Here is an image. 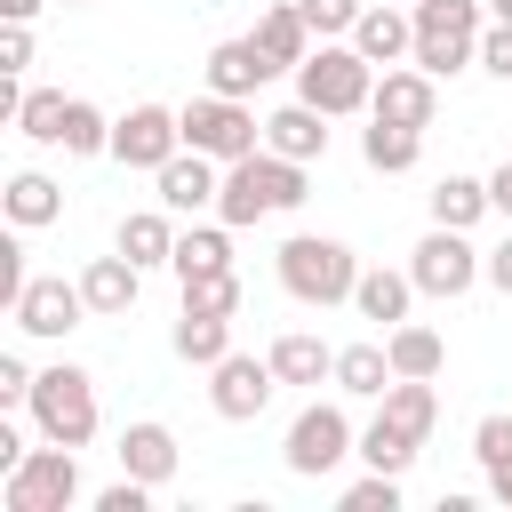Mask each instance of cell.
Listing matches in <instances>:
<instances>
[{
	"label": "cell",
	"instance_id": "cell-26",
	"mask_svg": "<svg viewBox=\"0 0 512 512\" xmlns=\"http://www.w3.org/2000/svg\"><path fill=\"white\" fill-rule=\"evenodd\" d=\"M336 392H344V400H384V392H392V352H384V336H376V344H336Z\"/></svg>",
	"mask_w": 512,
	"mask_h": 512
},
{
	"label": "cell",
	"instance_id": "cell-27",
	"mask_svg": "<svg viewBox=\"0 0 512 512\" xmlns=\"http://www.w3.org/2000/svg\"><path fill=\"white\" fill-rule=\"evenodd\" d=\"M376 416L400 424L408 440H432V424H440V392H432V376H392V392H384Z\"/></svg>",
	"mask_w": 512,
	"mask_h": 512
},
{
	"label": "cell",
	"instance_id": "cell-34",
	"mask_svg": "<svg viewBox=\"0 0 512 512\" xmlns=\"http://www.w3.org/2000/svg\"><path fill=\"white\" fill-rule=\"evenodd\" d=\"M64 152H72V160H96V152H112V120H104L88 96H72V112H64Z\"/></svg>",
	"mask_w": 512,
	"mask_h": 512
},
{
	"label": "cell",
	"instance_id": "cell-11",
	"mask_svg": "<svg viewBox=\"0 0 512 512\" xmlns=\"http://www.w3.org/2000/svg\"><path fill=\"white\" fill-rule=\"evenodd\" d=\"M272 392H280V368L256 360V352H224V360L208 368V408H216L224 424H256V416L272 408Z\"/></svg>",
	"mask_w": 512,
	"mask_h": 512
},
{
	"label": "cell",
	"instance_id": "cell-21",
	"mask_svg": "<svg viewBox=\"0 0 512 512\" xmlns=\"http://www.w3.org/2000/svg\"><path fill=\"white\" fill-rule=\"evenodd\" d=\"M0 208H8V224H16V232H40V224H56V216H64V184H56V176H40V168H16V176H8V192H0Z\"/></svg>",
	"mask_w": 512,
	"mask_h": 512
},
{
	"label": "cell",
	"instance_id": "cell-5",
	"mask_svg": "<svg viewBox=\"0 0 512 512\" xmlns=\"http://www.w3.org/2000/svg\"><path fill=\"white\" fill-rule=\"evenodd\" d=\"M296 96H304V104H320L328 120L368 112V96H376V64H368L352 40H320V48L296 64Z\"/></svg>",
	"mask_w": 512,
	"mask_h": 512
},
{
	"label": "cell",
	"instance_id": "cell-29",
	"mask_svg": "<svg viewBox=\"0 0 512 512\" xmlns=\"http://www.w3.org/2000/svg\"><path fill=\"white\" fill-rule=\"evenodd\" d=\"M168 344H176V360H184V368H216V360L232 352V320H216V312H176Z\"/></svg>",
	"mask_w": 512,
	"mask_h": 512
},
{
	"label": "cell",
	"instance_id": "cell-41",
	"mask_svg": "<svg viewBox=\"0 0 512 512\" xmlns=\"http://www.w3.org/2000/svg\"><path fill=\"white\" fill-rule=\"evenodd\" d=\"M32 400V368H24V352H0V408H24Z\"/></svg>",
	"mask_w": 512,
	"mask_h": 512
},
{
	"label": "cell",
	"instance_id": "cell-39",
	"mask_svg": "<svg viewBox=\"0 0 512 512\" xmlns=\"http://www.w3.org/2000/svg\"><path fill=\"white\" fill-rule=\"evenodd\" d=\"M96 512H152V480H136V472H120L104 496H96Z\"/></svg>",
	"mask_w": 512,
	"mask_h": 512
},
{
	"label": "cell",
	"instance_id": "cell-7",
	"mask_svg": "<svg viewBox=\"0 0 512 512\" xmlns=\"http://www.w3.org/2000/svg\"><path fill=\"white\" fill-rule=\"evenodd\" d=\"M344 456H360V432H352V416H344L336 400H312V408L288 424V440H280V464H288L296 480H328Z\"/></svg>",
	"mask_w": 512,
	"mask_h": 512
},
{
	"label": "cell",
	"instance_id": "cell-31",
	"mask_svg": "<svg viewBox=\"0 0 512 512\" xmlns=\"http://www.w3.org/2000/svg\"><path fill=\"white\" fill-rule=\"evenodd\" d=\"M424 200H432V224H456V232H472V224L496 208V200H488V176H440Z\"/></svg>",
	"mask_w": 512,
	"mask_h": 512
},
{
	"label": "cell",
	"instance_id": "cell-2",
	"mask_svg": "<svg viewBox=\"0 0 512 512\" xmlns=\"http://www.w3.org/2000/svg\"><path fill=\"white\" fill-rule=\"evenodd\" d=\"M280 288L296 296V304H312V312H328V304H352V288H360V256L344 248V240H328V232H296V240H280Z\"/></svg>",
	"mask_w": 512,
	"mask_h": 512
},
{
	"label": "cell",
	"instance_id": "cell-8",
	"mask_svg": "<svg viewBox=\"0 0 512 512\" xmlns=\"http://www.w3.org/2000/svg\"><path fill=\"white\" fill-rule=\"evenodd\" d=\"M0 504L8 512H64L80 504V448H32L16 472H0Z\"/></svg>",
	"mask_w": 512,
	"mask_h": 512
},
{
	"label": "cell",
	"instance_id": "cell-13",
	"mask_svg": "<svg viewBox=\"0 0 512 512\" xmlns=\"http://www.w3.org/2000/svg\"><path fill=\"white\" fill-rule=\"evenodd\" d=\"M368 112H376V120H400V128H432V112H440V80H432L424 64H384Z\"/></svg>",
	"mask_w": 512,
	"mask_h": 512
},
{
	"label": "cell",
	"instance_id": "cell-32",
	"mask_svg": "<svg viewBox=\"0 0 512 512\" xmlns=\"http://www.w3.org/2000/svg\"><path fill=\"white\" fill-rule=\"evenodd\" d=\"M64 112H72V96H64V88H24V104H16V128H24L32 144L64 152Z\"/></svg>",
	"mask_w": 512,
	"mask_h": 512
},
{
	"label": "cell",
	"instance_id": "cell-35",
	"mask_svg": "<svg viewBox=\"0 0 512 512\" xmlns=\"http://www.w3.org/2000/svg\"><path fill=\"white\" fill-rule=\"evenodd\" d=\"M184 312H216V320H232V312H240V272L224 264V272L184 280Z\"/></svg>",
	"mask_w": 512,
	"mask_h": 512
},
{
	"label": "cell",
	"instance_id": "cell-18",
	"mask_svg": "<svg viewBox=\"0 0 512 512\" xmlns=\"http://www.w3.org/2000/svg\"><path fill=\"white\" fill-rule=\"evenodd\" d=\"M264 80H280V64L256 48V32H240V40H216V48H208V88H216V96H256Z\"/></svg>",
	"mask_w": 512,
	"mask_h": 512
},
{
	"label": "cell",
	"instance_id": "cell-17",
	"mask_svg": "<svg viewBox=\"0 0 512 512\" xmlns=\"http://www.w3.org/2000/svg\"><path fill=\"white\" fill-rule=\"evenodd\" d=\"M80 296H88V312L96 320H128V304L144 296V264L136 256H88V272H80Z\"/></svg>",
	"mask_w": 512,
	"mask_h": 512
},
{
	"label": "cell",
	"instance_id": "cell-45",
	"mask_svg": "<svg viewBox=\"0 0 512 512\" xmlns=\"http://www.w3.org/2000/svg\"><path fill=\"white\" fill-rule=\"evenodd\" d=\"M40 8H48V0H0V24H32Z\"/></svg>",
	"mask_w": 512,
	"mask_h": 512
},
{
	"label": "cell",
	"instance_id": "cell-38",
	"mask_svg": "<svg viewBox=\"0 0 512 512\" xmlns=\"http://www.w3.org/2000/svg\"><path fill=\"white\" fill-rule=\"evenodd\" d=\"M472 456H480V472L504 464V456H512V416H480V424H472Z\"/></svg>",
	"mask_w": 512,
	"mask_h": 512
},
{
	"label": "cell",
	"instance_id": "cell-15",
	"mask_svg": "<svg viewBox=\"0 0 512 512\" xmlns=\"http://www.w3.org/2000/svg\"><path fill=\"white\" fill-rule=\"evenodd\" d=\"M352 48L384 72V64H408L416 56V16L400 8V0H368L360 8V24H352Z\"/></svg>",
	"mask_w": 512,
	"mask_h": 512
},
{
	"label": "cell",
	"instance_id": "cell-42",
	"mask_svg": "<svg viewBox=\"0 0 512 512\" xmlns=\"http://www.w3.org/2000/svg\"><path fill=\"white\" fill-rule=\"evenodd\" d=\"M0 72H32V24H0Z\"/></svg>",
	"mask_w": 512,
	"mask_h": 512
},
{
	"label": "cell",
	"instance_id": "cell-23",
	"mask_svg": "<svg viewBox=\"0 0 512 512\" xmlns=\"http://www.w3.org/2000/svg\"><path fill=\"white\" fill-rule=\"evenodd\" d=\"M360 160H368L376 176H408V168L424 160V128H400V120H376V112H368V128H360Z\"/></svg>",
	"mask_w": 512,
	"mask_h": 512
},
{
	"label": "cell",
	"instance_id": "cell-37",
	"mask_svg": "<svg viewBox=\"0 0 512 512\" xmlns=\"http://www.w3.org/2000/svg\"><path fill=\"white\" fill-rule=\"evenodd\" d=\"M344 512H400V472H368L344 488Z\"/></svg>",
	"mask_w": 512,
	"mask_h": 512
},
{
	"label": "cell",
	"instance_id": "cell-44",
	"mask_svg": "<svg viewBox=\"0 0 512 512\" xmlns=\"http://www.w3.org/2000/svg\"><path fill=\"white\" fill-rule=\"evenodd\" d=\"M488 200H496V216H512V160L488 176Z\"/></svg>",
	"mask_w": 512,
	"mask_h": 512
},
{
	"label": "cell",
	"instance_id": "cell-30",
	"mask_svg": "<svg viewBox=\"0 0 512 512\" xmlns=\"http://www.w3.org/2000/svg\"><path fill=\"white\" fill-rule=\"evenodd\" d=\"M384 352H392V376H440V368H448V344H440V328H424V320L384 328Z\"/></svg>",
	"mask_w": 512,
	"mask_h": 512
},
{
	"label": "cell",
	"instance_id": "cell-16",
	"mask_svg": "<svg viewBox=\"0 0 512 512\" xmlns=\"http://www.w3.org/2000/svg\"><path fill=\"white\" fill-rule=\"evenodd\" d=\"M152 184H160V208L200 216V208H216V192H224V160H208V152H192V144H184Z\"/></svg>",
	"mask_w": 512,
	"mask_h": 512
},
{
	"label": "cell",
	"instance_id": "cell-24",
	"mask_svg": "<svg viewBox=\"0 0 512 512\" xmlns=\"http://www.w3.org/2000/svg\"><path fill=\"white\" fill-rule=\"evenodd\" d=\"M168 216H176V208H128V216H120V232H112V248H120V256H136L144 272H152V264H168V256H176V224H168Z\"/></svg>",
	"mask_w": 512,
	"mask_h": 512
},
{
	"label": "cell",
	"instance_id": "cell-28",
	"mask_svg": "<svg viewBox=\"0 0 512 512\" xmlns=\"http://www.w3.org/2000/svg\"><path fill=\"white\" fill-rule=\"evenodd\" d=\"M232 264V224L216 216V224H192V232H176V256H168V272L176 280H200V272H224Z\"/></svg>",
	"mask_w": 512,
	"mask_h": 512
},
{
	"label": "cell",
	"instance_id": "cell-47",
	"mask_svg": "<svg viewBox=\"0 0 512 512\" xmlns=\"http://www.w3.org/2000/svg\"><path fill=\"white\" fill-rule=\"evenodd\" d=\"M488 8H496V16H504V24H512V0H488Z\"/></svg>",
	"mask_w": 512,
	"mask_h": 512
},
{
	"label": "cell",
	"instance_id": "cell-48",
	"mask_svg": "<svg viewBox=\"0 0 512 512\" xmlns=\"http://www.w3.org/2000/svg\"><path fill=\"white\" fill-rule=\"evenodd\" d=\"M64 8H88V0H64Z\"/></svg>",
	"mask_w": 512,
	"mask_h": 512
},
{
	"label": "cell",
	"instance_id": "cell-43",
	"mask_svg": "<svg viewBox=\"0 0 512 512\" xmlns=\"http://www.w3.org/2000/svg\"><path fill=\"white\" fill-rule=\"evenodd\" d=\"M480 280H488L496 296H512V232H504V240L488 248V264H480Z\"/></svg>",
	"mask_w": 512,
	"mask_h": 512
},
{
	"label": "cell",
	"instance_id": "cell-19",
	"mask_svg": "<svg viewBox=\"0 0 512 512\" xmlns=\"http://www.w3.org/2000/svg\"><path fill=\"white\" fill-rule=\"evenodd\" d=\"M264 144H272V152H288V160H304V168H312V160H328V112H320V104H304V96H296V104H280V112H272V120H264Z\"/></svg>",
	"mask_w": 512,
	"mask_h": 512
},
{
	"label": "cell",
	"instance_id": "cell-1",
	"mask_svg": "<svg viewBox=\"0 0 512 512\" xmlns=\"http://www.w3.org/2000/svg\"><path fill=\"white\" fill-rule=\"evenodd\" d=\"M312 200V176H304V160H288V152H248V160H232L224 168V192H216V216L240 232V224H264V216H296Z\"/></svg>",
	"mask_w": 512,
	"mask_h": 512
},
{
	"label": "cell",
	"instance_id": "cell-25",
	"mask_svg": "<svg viewBox=\"0 0 512 512\" xmlns=\"http://www.w3.org/2000/svg\"><path fill=\"white\" fill-rule=\"evenodd\" d=\"M264 360L280 368V384H336V344H320V336H304V328L272 336Z\"/></svg>",
	"mask_w": 512,
	"mask_h": 512
},
{
	"label": "cell",
	"instance_id": "cell-4",
	"mask_svg": "<svg viewBox=\"0 0 512 512\" xmlns=\"http://www.w3.org/2000/svg\"><path fill=\"white\" fill-rule=\"evenodd\" d=\"M24 408H32L40 440H56V448H88V440H96V376H88V368H72V360L40 368Z\"/></svg>",
	"mask_w": 512,
	"mask_h": 512
},
{
	"label": "cell",
	"instance_id": "cell-22",
	"mask_svg": "<svg viewBox=\"0 0 512 512\" xmlns=\"http://www.w3.org/2000/svg\"><path fill=\"white\" fill-rule=\"evenodd\" d=\"M256 48H264L280 72H296V64L312 56V24H304V8H296V0H272V8L256 16Z\"/></svg>",
	"mask_w": 512,
	"mask_h": 512
},
{
	"label": "cell",
	"instance_id": "cell-40",
	"mask_svg": "<svg viewBox=\"0 0 512 512\" xmlns=\"http://www.w3.org/2000/svg\"><path fill=\"white\" fill-rule=\"evenodd\" d=\"M480 72H488V80H512V24H504V16L480 32Z\"/></svg>",
	"mask_w": 512,
	"mask_h": 512
},
{
	"label": "cell",
	"instance_id": "cell-6",
	"mask_svg": "<svg viewBox=\"0 0 512 512\" xmlns=\"http://www.w3.org/2000/svg\"><path fill=\"white\" fill-rule=\"evenodd\" d=\"M184 144L232 168V160L264 152V120L248 112V96H216V88H208V96H192V104H184Z\"/></svg>",
	"mask_w": 512,
	"mask_h": 512
},
{
	"label": "cell",
	"instance_id": "cell-10",
	"mask_svg": "<svg viewBox=\"0 0 512 512\" xmlns=\"http://www.w3.org/2000/svg\"><path fill=\"white\" fill-rule=\"evenodd\" d=\"M176 152H184V112H168V104H128V112L112 120V160H120V168L160 176Z\"/></svg>",
	"mask_w": 512,
	"mask_h": 512
},
{
	"label": "cell",
	"instance_id": "cell-36",
	"mask_svg": "<svg viewBox=\"0 0 512 512\" xmlns=\"http://www.w3.org/2000/svg\"><path fill=\"white\" fill-rule=\"evenodd\" d=\"M296 8H304L312 40H352V24H360V8H368V0H296Z\"/></svg>",
	"mask_w": 512,
	"mask_h": 512
},
{
	"label": "cell",
	"instance_id": "cell-33",
	"mask_svg": "<svg viewBox=\"0 0 512 512\" xmlns=\"http://www.w3.org/2000/svg\"><path fill=\"white\" fill-rule=\"evenodd\" d=\"M416 448H424V440H408V432H400V424H384V416L360 432V464H368V472H408V464H416Z\"/></svg>",
	"mask_w": 512,
	"mask_h": 512
},
{
	"label": "cell",
	"instance_id": "cell-14",
	"mask_svg": "<svg viewBox=\"0 0 512 512\" xmlns=\"http://www.w3.org/2000/svg\"><path fill=\"white\" fill-rule=\"evenodd\" d=\"M112 456H120V472H136V480H152V488H168V480H176V464H184V448H176V432H168L160 416L120 424Z\"/></svg>",
	"mask_w": 512,
	"mask_h": 512
},
{
	"label": "cell",
	"instance_id": "cell-49",
	"mask_svg": "<svg viewBox=\"0 0 512 512\" xmlns=\"http://www.w3.org/2000/svg\"><path fill=\"white\" fill-rule=\"evenodd\" d=\"M400 8H416V0H400Z\"/></svg>",
	"mask_w": 512,
	"mask_h": 512
},
{
	"label": "cell",
	"instance_id": "cell-12",
	"mask_svg": "<svg viewBox=\"0 0 512 512\" xmlns=\"http://www.w3.org/2000/svg\"><path fill=\"white\" fill-rule=\"evenodd\" d=\"M8 312H16V328H24V336L64 344V336L88 320V296H80V280H64V272H32V280H24V296H16Z\"/></svg>",
	"mask_w": 512,
	"mask_h": 512
},
{
	"label": "cell",
	"instance_id": "cell-20",
	"mask_svg": "<svg viewBox=\"0 0 512 512\" xmlns=\"http://www.w3.org/2000/svg\"><path fill=\"white\" fill-rule=\"evenodd\" d=\"M416 296H424V288H416V272H384V264H368V272H360V288H352V312H360V320H376V328H400Z\"/></svg>",
	"mask_w": 512,
	"mask_h": 512
},
{
	"label": "cell",
	"instance_id": "cell-9",
	"mask_svg": "<svg viewBox=\"0 0 512 512\" xmlns=\"http://www.w3.org/2000/svg\"><path fill=\"white\" fill-rule=\"evenodd\" d=\"M480 248H472V232H456V224H432L416 248H408V272H416V288L424 296H440V304H456V296H472V280H480Z\"/></svg>",
	"mask_w": 512,
	"mask_h": 512
},
{
	"label": "cell",
	"instance_id": "cell-3",
	"mask_svg": "<svg viewBox=\"0 0 512 512\" xmlns=\"http://www.w3.org/2000/svg\"><path fill=\"white\" fill-rule=\"evenodd\" d=\"M416 16V56L408 64H424L432 80H456V72H472L480 64V0H416L408 8Z\"/></svg>",
	"mask_w": 512,
	"mask_h": 512
},
{
	"label": "cell",
	"instance_id": "cell-46",
	"mask_svg": "<svg viewBox=\"0 0 512 512\" xmlns=\"http://www.w3.org/2000/svg\"><path fill=\"white\" fill-rule=\"evenodd\" d=\"M488 496H496V504H512V456H504V464H488Z\"/></svg>",
	"mask_w": 512,
	"mask_h": 512
}]
</instances>
